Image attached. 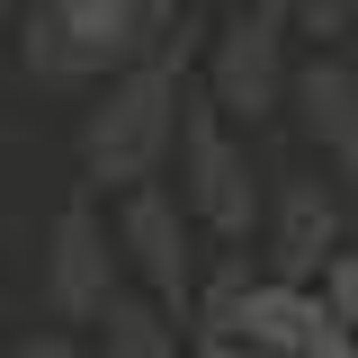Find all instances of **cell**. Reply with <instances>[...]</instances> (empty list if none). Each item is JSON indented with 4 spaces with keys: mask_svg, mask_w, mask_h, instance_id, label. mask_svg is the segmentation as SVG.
Masks as SVG:
<instances>
[{
    "mask_svg": "<svg viewBox=\"0 0 358 358\" xmlns=\"http://www.w3.org/2000/svg\"><path fill=\"white\" fill-rule=\"evenodd\" d=\"M197 341H251L268 358H358L350 322L322 287H296V278H251V260H224V278H206L197 296Z\"/></svg>",
    "mask_w": 358,
    "mask_h": 358,
    "instance_id": "obj_2",
    "label": "cell"
},
{
    "mask_svg": "<svg viewBox=\"0 0 358 358\" xmlns=\"http://www.w3.org/2000/svg\"><path fill=\"white\" fill-rule=\"evenodd\" d=\"M296 126H305V143L341 171V188L358 197V63L350 54H305L296 63Z\"/></svg>",
    "mask_w": 358,
    "mask_h": 358,
    "instance_id": "obj_8",
    "label": "cell"
},
{
    "mask_svg": "<svg viewBox=\"0 0 358 358\" xmlns=\"http://www.w3.org/2000/svg\"><path fill=\"white\" fill-rule=\"evenodd\" d=\"M188 358H268V350H251V341H188Z\"/></svg>",
    "mask_w": 358,
    "mask_h": 358,
    "instance_id": "obj_14",
    "label": "cell"
},
{
    "mask_svg": "<svg viewBox=\"0 0 358 358\" xmlns=\"http://www.w3.org/2000/svg\"><path fill=\"white\" fill-rule=\"evenodd\" d=\"M18 358H108V350H99V331H72V322H54V331H36Z\"/></svg>",
    "mask_w": 358,
    "mask_h": 358,
    "instance_id": "obj_12",
    "label": "cell"
},
{
    "mask_svg": "<svg viewBox=\"0 0 358 358\" xmlns=\"http://www.w3.org/2000/svg\"><path fill=\"white\" fill-rule=\"evenodd\" d=\"M179 197H188V215L206 224L215 242H251L268 224V197H260V179H251L242 126L224 117L215 99H188V126H179Z\"/></svg>",
    "mask_w": 358,
    "mask_h": 358,
    "instance_id": "obj_4",
    "label": "cell"
},
{
    "mask_svg": "<svg viewBox=\"0 0 358 358\" xmlns=\"http://www.w3.org/2000/svg\"><path fill=\"white\" fill-rule=\"evenodd\" d=\"M224 9H251V0H224Z\"/></svg>",
    "mask_w": 358,
    "mask_h": 358,
    "instance_id": "obj_15",
    "label": "cell"
},
{
    "mask_svg": "<svg viewBox=\"0 0 358 358\" xmlns=\"http://www.w3.org/2000/svg\"><path fill=\"white\" fill-rule=\"evenodd\" d=\"M188 224H197V215H188V197H171L162 179L117 197V251H126V268L143 278V296H162L171 313H197V296H206Z\"/></svg>",
    "mask_w": 358,
    "mask_h": 358,
    "instance_id": "obj_6",
    "label": "cell"
},
{
    "mask_svg": "<svg viewBox=\"0 0 358 358\" xmlns=\"http://www.w3.org/2000/svg\"><path fill=\"white\" fill-rule=\"evenodd\" d=\"M287 18L313 54H341V36H358V0H287Z\"/></svg>",
    "mask_w": 358,
    "mask_h": 358,
    "instance_id": "obj_11",
    "label": "cell"
},
{
    "mask_svg": "<svg viewBox=\"0 0 358 358\" xmlns=\"http://www.w3.org/2000/svg\"><path fill=\"white\" fill-rule=\"evenodd\" d=\"M341 233H350V215H341V188H322L313 171L278 179V197H268V278L322 287V268L350 251Z\"/></svg>",
    "mask_w": 358,
    "mask_h": 358,
    "instance_id": "obj_7",
    "label": "cell"
},
{
    "mask_svg": "<svg viewBox=\"0 0 358 358\" xmlns=\"http://www.w3.org/2000/svg\"><path fill=\"white\" fill-rule=\"evenodd\" d=\"M126 251H117V215H99L90 197H63L54 224H45V260H36V296L54 322H99V313L117 305L126 287Z\"/></svg>",
    "mask_w": 358,
    "mask_h": 358,
    "instance_id": "obj_5",
    "label": "cell"
},
{
    "mask_svg": "<svg viewBox=\"0 0 358 358\" xmlns=\"http://www.w3.org/2000/svg\"><path fill=\"white\" fill-rule=\"evenodd\" d=\"M99 350H108V358H188V350H179L171 305H162V296H143V287L117 296V305L99 313Z\"/></svg>",
    "mask_w": 358,
    "mask_h": 358,
    "instance_id": "obj_9",
    "label": "cell"
},
{
    "mask_svg": "<svg viewBox=\"0 0 358 358\" xmlns=\"http://www.w3.org/2000/svg\"><path fill=\"white\" fill-rule=\"evenodd\" d=\"M322 296L341 305V322H350V341H358V251H341V260L322 268Z\"/></svg>",
    "mask_w": 358,
    "mask_h": 358,
    "instance_id": "obj_13",
    "label": "cell"
},
{
    "mask_svg": "<svg viewBox=\"0 0 358 358\" xmlns=\"http://www.w3.org/2000/svg\"><path fill=\"white\" fill-rule=\"evenodd\" d=\"M27 72H36V81H99V72H90V54L72 45V27L54 18V0L27 9Z\"/></svg>",
    "mask_w": 358,
    "mask_h": 358,
    "instance_id": "obj_10",
    "label": "cell"
},
{
    "mask_svg": "<svg viewBox=\"0 0 358 358\" xmlns=\"http://www.w3.org/2000/svg\"><path fill=\"white\" fill-rule=\"evenodd\" d=\"M188 63H134V72H108L99 99L81 117V179L90 188H152L179 152V126H188Z\"/></svg>",
    "mask_w": 358,
    "mask_h": 358,
    "instance_id": "obj_1",
    "label": "cell"
},
{
    "mask_svg": "<svg viewBox=\"0 0 358 358\" xmlns=\"http://www.w3.org/2000/svg\"><path fill=\"white\" fill-rule=\"evenodd\" d=\"M296 18L287 0H251L215 27V54H206V99H215L233 126H260L296 99Z\"/></svg>",
    "mask_w": 358,
    "mask_h": 358,
    "instance_id": "obj_3",
    "label": "cell"
}]
</instances>
